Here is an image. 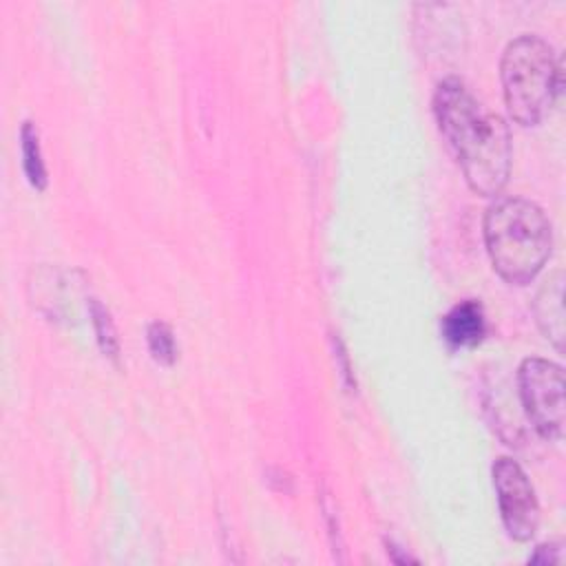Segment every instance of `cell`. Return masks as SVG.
<instances>
[{
    "label": "cell",
    "mask_w": 566,
    "mask_h": 566,
    "mask_svg": "<svg viewBox=\"0 0 566 566\" xmlns=\"http://www.w3.org/2000/svg\"><path fill=\"white\" fill-rule=\"evenodd\" d=\"M433 113L469 188L482 197H497L511 172L506 122L497 113L486 111L455 75L444 77L436 86Z\"/></svg>",
    "instance_id": "1"
},
{
    "label": "cell",
    "mask_w": 566,
    "mask_h": 566,
    "mask_svg": "<svg viewBox=\"0 0 566 566\" xmlns=\"http://www.w3.org/2000/svg\"><path fill=\"white\" fill-rule=\"evenodd\" d=\"M484 243L493 270L513 285L537 276L551 256L553 230L544 210L522 197H500L484 214Z\"/></svg>",
    "instance_id": "2"
},
{
    "label": "cell",
    "mask_w": 566,
    "mask_h": 566,
    "mask_svg": "<svg viewBox=\"0 0 566 566\" xmlns=\"http://www.w3.org/2000/svg\"><path fill=\"white\" fill-rule=\"evenodd\" d=\"M500 77L509 115L522 126L539 124L564 84L555 49L531 33H522L506 44Z\"/></svg>",
    "instance_id": "3"
},
{
    "label": "cell",
    "mask_w": 566,
    "mask_h": 566,
    "mask_svg": "<svg viewBox=\"0 0 566 566\" xmlns=\"http://www.w3.org/2000/svg\"><path fill=\"white\" fill-rule=\"evenodd\" d=\"M520 398L537 433L557 440L564 433V369L546 358H526L517 369Z\"/></svg>",
    "instance_id": "4"
},
{
    "label": "cell",
    "mask_w": 566,
    "mask_h": 566,
    "mask_svg": "<svg viewBox=\"0 0 566 566\" xmlns=\"http://www.w3.org/2000/svg\"><path fill=\"white\" fill-rule=\"evenodd\" d=\"M493 486L506 533L517 542H528L539 526V504L526 473L515 460L497 458L493 462Z\"/></svg>",
    "instance_id": "5"
},
{
    "label": "cell",
    "mask_w": 566,
    "mask_h": 566,
    "mask_svg": "<svg viewBox=\"0 0 566 566\" xmlns=\"http://www.w3.org/2000/svg\"><path fill=\"white\" fill-rule=\"evenodd\" d=\"M533 312L542 334L555 345V349H564L566 325H564V272H553L537 290Z\"/></svg>",
    "instance_id": "6"
},
{
    "label": "cell",
    "mask_w": 566,
    "mask_h": 566,
    "mask_svg": "<svg viewBox=\"0 0 566 566\" xmlns=\"http://www.w3.org/2000/svg\"><path fill=\"white\" fill-rule=\"evenodd\" d=\"M486 334V316L478 301L467 298L453 305L442 318V336L453 347H473Z\"/></svg>",
    "instance_id": "7"
},
{
    "label": "cell",
    "mask_w": 566,
    "mask_h": 566,
    "mask_svg": "<svg viewBox=\"0 0 566 566\" xmlns=\"http://www.w3.org/2000/svg\"><path fill=\"white\" fill-rule=\"evenodd\" d=\"M20 150H22V170L27 181L35 188V190H44L46 188V166L42 159V148H40V135L33 122H24L20 128Z\"/></svg>",
    "instance_id": "8"
},
{
    "label": "cell",
    "mask_w": 566,
    "mask_h": 566,
    "mask_svg": "<svg viewBox=\"0 0 566 566\" xmlns=\"http://www.w3.org/2000/svg\"><path fill=\"white\" fill-rule=\"evenodd\" d=\"M88 312H91V321H93V327H95L97 343H99L102 352L111 360L117 363V358H119V340H117V332H115V325H113V318H111L108 310L97 298H91Z\"/></svg>",
    "instance_id": "9"
},
{
    "label": "cell",
    "mask_w": 566,
    "mask_h": 566,
    "mask_svg": "<svg viewBox=\"0 0 566 566\" xmlns=\"http://www.w3.org/2000/svg\"><path fill=\"white\" fill-rule=\"evenodd\" d=\"M146 338H148V349L157 363H161V365L175 363L177 345H175V334H172L170 325H166L164 321L148 323Z\"/></svg>",
    "instance_id": "10"
},
{
    "label": "cell",
    "mask_w": 566,
    "mask_h": 566,
    "mask_svg": "<svg viewBox=\"0 0 566 566\" xmlns=\"http://www.w3.org/2000/svg\"><path fill=\"white\" fill-rule=\"evenodd\" d=\"M562 562V546L551 542V544H539L535 553L528 557V564H559Z\"/></svg>",
    "instance_id": "11"
},
{
    "label": "cell",
    "mask_w": 566,
    "mask_h": 566,
    "mask_svg": "<svg viewBox=\"0 0 566 566\" xmlns=\"http://www.w3.org/2000/svg\"><path fill=\"white\" fill-rule=\"evenodd\" d=\"M387 555H389L396 564H416V559L409 557L407 553H402L400 546H396L394 542H387Z\"/></svg>",
    "instance_id": "12"
}]
</instances>
